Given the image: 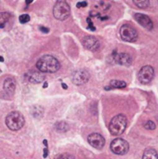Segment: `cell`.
Returning a JSON list of instances; mask_svg holds the SVG:
<instances>
[{
  "instance_id": "13",
  "label": "cell",
  "mask_w": 158,
  "mask_h": 159,
  "mask_svg": "<svg viewBox=\"0 0 158 159\" xmlns=\"http://www.w3.org/2000/svg\"><path fill=\"white\" fill-rule=\"evenodd\" d=\"M46 76L45 75H43V73L41 72H36V71H32L29 75H28V81L34 84H37V83H41L45 80Z\"/></svg>"
},
{
  "instance_id": "21",
  "label": "cell",
  "mask_w": 158,
  "mask_h": 159,
  "mask_svg": "<svg viewBox=\"0 0 158 159\" xmlns=\"http://www.w3.org/2000/svg\"><path fill=\"white\" fill-rule=\"evenodd\" d=\"M144 127L147 129H156V125L153 121H147L145 124H144Z\"/></svg>"
},
{
  "instance_id": "4",
  "label": "cell",
  "mask_w": 158,
  "mask_h": 159,
  "mask_svg": "<svg viewBox=\"0 0 158 159\" xmlns=\"http://www.w3.org/2000/svg\"><path fill=\"white\" fill-rule=\"evenodd\" d=\"M70 6L67 2L59 0L53 7V15L59 20H64L70 16Z\"/></svg>"
},
{
  "instance_id": "18",
  "label": "cell",
  "mask_w": 158,
  "mask_h": 159,
  "mask_svg": "<svg viewBox=\"0 0 158 159\" xmlns=\"http://www.w3.org/2000/svg\"><path fill=\"white\" fill-rule=\"evenodd\" d=\"M10 19V14L7 12H1L0 13V28H3L6 22Z\"/></svg>"
},
{
  "instance_id": "1",
  "label": "cell",
  "mask_w": 158,
  "mask_h": 159,
  "mask_svg": "<svg viewBox=\"0 0 158 159\" xmlns=\"http://www.w3.org/2000/svg\"><path fill=\"white\" fill-rule=\"evenodd\" d=\"M36 67L41 73H55L60 69L61 64L53 56L45 55L38 60L36 62Z\"/></svg>"
},
{
  "instance_id": "24",
  "label": "cell",
  "mask_w": 158,
  "mask_h": 159,
  "mask_svg": "<svg viewBox=\"0 0 158 159\" xmlns=\"http://www.w3.org/2000/svg\"><path fill=\"white\" fill-rule=\"evenodd\" d=\"M87 6H88V3L87 2H78L76 4V7L78 8H80V7H86Z\"/></svg>"
},
{
  "instance_id": "31",
  "label": "cell",
  "mask_w": 158,
  "mask_h": 159,
  "mask_svg": "<svg viewBox=\"0 0 158 159\" xmlns=\"http://www.w3.org/2000/svg\"><path fill=\"white\" fill-rule=\"evenodd\" d=\"M0 73H1V70H0Z\"/></svg>"
},
{
  "instance_id": "5",
  "label": "cell",
  "mask_w": 158,
  "mask_h": 159,
  "mask_svg": "<svg viewBox=\"0 0 158 159\" xmlns=\"http://www.w3.org/2000/svg\"><path fill=\"white\" fill-rule=\"evenodd\" d=\"M120 36L124 41L127 42H135L138 39L137 30L129 24H124L120 28Z\"/></svg>"
},
{
  "instance_id": "25",
  "label": "cell",
  "mask_w": 158,
  "mask_h": 159,
  "mask_svg": "<svg viewBox=\"0 0 158 159\" xmlns=\"http://www.w3.org/2000/svg\"><path fill=\"white\" fill-rule=\"evenodd\" d=\"M39 29L41 30V32L46 33V34H47V33L49 32V29L47 28V27H44V26H39Z\"/></svg>"
},
{
  "instance_id": "26",
  "label": "cell",
  "mask_w": 158,
  "mask_h": 159,
  "mask_svg": "<svg viewBox=\"0 0 158 159\" xmlns=\"http://www.w3.org/2000/svg\"><path fill=\"white\" fill-rule=\"evenodd\" d=\"M47 156H48V149H47V147H46V148L44 149L43 157H44V158H46V157H47Z\"/></svg>"
},
{
  "instance_id": "30",
  "label": "cell",
  "mask_w": 158,
  "mask_h": 159,
  "mask_svg": "<svg viewBox=\"0 0 158 159\" xmlns=\"http://www.w3.org/2000/svg\"><path fill=\"white\" fill-rule=\"evenodd\" d=\"M3 61H4V58L0 56V62H3Z\"/></svg>"
},
{
  "instance_id": "29",
  "label": "cell",
  "mask_w": 158,
  "mask_h": 159,
  "mask_svg": "<svg viewBox=\"0 0 158 159\" xmlns=\"http://www.w3.org/2000/svg\"><path fill=\"white\" fill-rule=\"evenodd\" d=\"M32 2H33L32 0H28V1H26V4H27V5H29V4H30V3H32Z\"/></svg>"
},
{
  "instance_id": "20",
  "label": "cell",
  "mask_w": 158,
  "mask_h": 159,
  "mask_svg": "<svg viewBox=\"0 0 158 159\" xmlns=\"http://www.w3.org/2000/svg\"><path fill=\"white\" fill-rule=\"evenodd\" d=\"M19 20L20 23H26L30 20V16L28 14H22L19 17Z\"/></svg>"
},
{
  "instance_id": "2",
  "label": "cell",
  "mask_w": 158,
  "mask_h": 159,
  "mask_svg": "<svg viewBox=\"0 0 158 159\" xmlns=\"http://www.w3.org/2000/svg\"><path fill=\"white\" fill-rule=\"evenodd\" d=\"M127 124H128L127 117L124 115H118L111 120L109 125V130L112 135L120 136L126 130Z\"/></svg>"
},
{
  "instance_id": "22",
  "label": "cell",
  "mask_w": 158,
  "mask_h": 159,
  "mask_svg": "<svg viewBox=\"0 0 158 159\" xmlns=\"http://www.w3.org/2000/svg\"><path fill=\"white\" fill-rule=\"evenodd\" d=\"M55 159H74L73 156L71 155H68V154H63V155H60V156H57Z\"/></svg>"
},
{
  "instance_id": "6",
  "label": "cell",
  "mask_w": 158,
  "mask_h": 159,
  "mask_svg": "<svg viewBox=\"0 0 158 159\" xmlns=\"http://www.w3.org/2000/svg\"><path fill=\"white\" fill-rule=\"evenodd\" d=\"M110 147H111V150L113 153H115L116 155H120V156L126 155L129 149V145L128 142L123 139H120V138L115 139L111 143Z\"/></svg>"
},
{
  "instance_id": "23",
  "label": "cell",
  "mask_w": 158,
  "mask_h": 159,
  "mask_svg": "<svg viewBox=\"0 0 158 159\" xmlns=\"http://www.w3.org/2000/svg\"><path fill=\"white\" fill-rule=\"evenodd\" d=\"M87 21H88V28H89V29H91V31H95V30H96V28L93 26V23H92L91 20H90L89 18H88V19H87Z\"/></svg>"
},
{
  "instance_id": "3",
  "label": "cell",
  "mask_w": 158,
  "mask_h": 159,
  "mask_svg": "<svg viewBox=\"0 0 158 159\" xmlns=\"http://www.w3.org/2000/svg\"><path fill=\"white\" fill-rule=\"evenodd\" d=\"M24 117L23 116L17 111H13L9 113L6 117V125L7 127L13 131L20 129L24 125Z\"/></svg>"
},
{
  "instance_id": "19",
  "label": "cell",
  "mask_w": 158,
  "mask_h": 159,
  "mask_svg": "<svg viewBox=\"0 0 158 159\" xmlns=\"http://www.w3.org/2000/svg\"><path fill=\"white\" fill-rule=\"evenodd\" d=\"M133 3H134L137 7H141V8H145V7H147L149 6V4H150V2H149L148 0H143V1H133Z\"/></svg>"
},
{
  "instance_id": "7",
  "label": "cell",
  "mask_w": 158,
  "mask_h": 159,
  "mask_svg": "<svg viewBox=\"0 0 158 159\" xmlns=\"http://www.w3.org/2000/svg\"><path fill=\"white\" fill-rule=\"evenodd\" d=\"M154 75H155L154 68L150 65H146V66H143L140 70V72L138 74V79L142 84L145 85V84L150 83L153 80Z\"/></svg>"
},
{
  "instance_id": "17",
  "label": "cell",
  "mask_w": 158,
  "mask_h": 159,
  "mask_svg": "<svg viewBox=\"0 0 158 159\" xmlns=\"http://www.w3.org/2000/svg\"><path fill=\"white\" fill-rule=\"evenodd\" d=\"M110 86L113 89H124L127 87V84L126 82L121 80H112L110 82Z\"/></svg>"
},
{
  "instance_id": "10",
  "label": "cell",
  "mask_w": 158,
  "mask_h": 159,
  "mask_svg": "<svg viewBox=\"0 0 158 159\" xmlns=\"http://www.w3.org/2000/svg\"><path fill=\"white\" fill-rule=\"evenodd\" d=\"M134 19H135L142 26H143L144 28H146V29H148V30H152L153 27H154V24H153L152 20H151L148 16H146V15H144V14L136 13V14L134 15Z\"/></svg>"
},
{
  "instance_id": "14",
  "label": "cell",
  "mask_w": 158,
  "mask_h": 159,
  "mask_svg": "<svg viewBox=\"0 0 158 159\" xmlns=\"http://www.w3.org/2000/svg\"><path fill=\"white\" fill-rule=\"evenodd\" d=\"M16 89V83L15 80L12 77H8L4 82V89L8 95H12L15 92Z\"/></svg>"
},
{
  "instance_id": "12",
  "label": "cell",
  "mask_w": 158,
  "mask_h": 159,
  "mask_svg": "<svg viewBox=\"0 0 158 159\" xmlns=\"http://www.w3.org/2000/svg\"><path fill=\"white\" fill-rule=\"evenodd\" d=\"M114 60L116 63L124 66H129L132 62L131 57L127 53H115Z\"/></svg>"
},
{
  "instance_id": "15",
  "label": "cell",
  "mask_w": 158,
  "mask_h": 159,
  "mask_svg": "<svg viewBox=\"0 0 158 159\" xmlns=\"http://www.w3.org/2000/svg\"><path fill=\"white\" fill-rule=\"evenodd\" d=\"M142 159H158L157 152L153 148H148L144 151Z\"/></svg>"
},
{
  "instance_id": "8",
  "label": "cell",
  "mask_w": 158,
  "mask_h": 159,
  "mask_svg": "<svg viewBox=\"0 0 158 159\" xmlns=\"http://www.w3.org/2000/svg\"><path fill=\"white\" fill-rule=\"evenodd\" d=\"M90 75L86 70H77L72 75V81L75 85H83L89 80Z\"/></svg>"
},
{
  "instance_id": "11",
  "label": "cell",
  "mask_w": 158,
  "mask_h": 159,
  "mask_svg": "<svg viewBox=\"0 0 158 159\" xmlns=\"http://www.w3.org/2000/svg\"><path fill=\"white\" fill-rule=\"evenodd\" d=\"M83 45L86 48L91 51H96L100 48V42L94 36H86L83 39Z\"/></svg>"
},
{
  "instance_id": "27",
  "label": "cell",
  "mask_w": 158,
  "mask_h": 159,
  "mask_svg": "<svg viewBox=\"0 0 158 159\" xmlns=\"http://www.w3.org/2000/svg\"><path fill=\"white\" fill-rule=\"evenodd\" d=\"M61 87L63 88V89H67V88H68L67 85H65L64 83H61Z\"/></svg>"
},
{
  "instance_id": "28",
  "label": "cell",
  "mask_w": 158,
  "mask_h": 159,
  "mask_svg": "<svg viewBox=\"0 0 158 159\" xmlns=\"http://www.w3.org/2000/svg\"><path fill=\"white\" fill-rule=\"evenodd\" d=\"M47 87H48V84H47V82H45V83H44V85H43V88H45V89H46V88H47Z\"/></svg>"
},
{
  "instance_id": "9",
  "label": "cell",
  "mask_w": 158,
  "mask_h": 159,
  "mask_svg": "<svg viewBox=\"0 0 158 159\" xmlns=\"http://www.w3.org/2000/svg\"><path fill=\"white\" fill-rule=\"evenodd\" d=\"M88 143L96 148V149H102L105 145V139L99 133H92L88 137Z\"/></svg>"
},
{
  "instance_id": "16",
  "label": "cell",
  "mask_w": 158,
  "mask_h": 159,
  "mask_svg": "<svg viewBox=\"0 0 158 159\" xmlns=\"http://www.w3.org/2000/svg\"><path fill=\"white\" fill-rule=\"evenodd\" d=\"M55 129L59 132H66L68 129H69V126L68 124H66L65 122L63 121H61V122H58L56 123L55 125Z\"/></svg>"
}]
</instances>
